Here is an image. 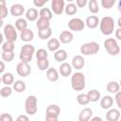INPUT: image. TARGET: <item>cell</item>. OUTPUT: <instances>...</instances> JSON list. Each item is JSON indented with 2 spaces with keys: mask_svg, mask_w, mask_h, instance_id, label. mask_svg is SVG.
Segmentation results:
<instances>
[{
  "mask_svg": "<svg viewBox=\"0 0 121 121\" xmlns=\"http://www.w3.org/2000/svg\"><path fill=\"white\" fill-rule=\"evenodd\" d=\"M99 29L102 34L108 36L111 35L114 30V21L113 18L110 16H105L100 20L99 23Z\"/></svg>",
  "mask_w": 121,
  "mask_h": 121,
  "instance_id": "1",
  "label": "cell"
},
{
  "mask_svg": "<svg viewBox=\"0 0 121 121\" xmlns=\"http://www.w3.org/2000/svg\"><path fill=\"white\" fill-rule=\"evenodd\" d=\"M85 76L81 72H76L71 77V86L75 91H82L85 88Z\"/></svg>",
  "mask_w": 121,
  "mask_h": 121,
  "instance_id": "2",
  "label": "cell"
},
{
  "mask_svg": "<svg viewBox=\"0 0 121 121\" xmlns=\"http://www.w3.org/2000/svg\"><path fill=\"white\" fill-rule=\"evenodd\" d=\"M35 53V48L32 44H29V43H26L25 45H23L21 47V50H20V55H19V58H20V60L22 62H25V63H28L29 61L32 60V58H33V55Z\"/></svg>",
  "mask_w": 121,
  "mask_h": 121,
  "instance_id": "3",
  "label": "cell"
},
{
  "mask_svg": "<svg viewBox=\"0 0 121 121\" xmlns=\"http://www.w3.org/2000/svg\"><path fill=\"white\" fill-rule=\"evenodd\" d=\"M104 47L107 51V53L111 56H116L120 53V47L113 38H108L104 41Z\"/></svg>",
  "mask_w": 121,
  "mask_h": 121,
  "instance_id": "4",
  "label": "cell"
},
{
  "mask_svg": "<svg viewBox=\"0 0 121 121\" xmlns=\"http://www.w3.org/2000/svg\"><path fill=\"white\" fill-rule=\"evenodd\" d=\"M100 49L99 44L96 42L85 43L80 46V53L84 56H90L96 54Z\"/></svg>",
  "mask_w": 121,
  "mask_h": 121,
  "instance_id": "5",
  "label": "cell"
},
{
  "mask_svg": "<svg viewBox=\"0 0 121 121\" xmlns=\"http://www.w3.org/2000/svg\"><path fill=\"white\" fill-rule=\"evenodd\" d=\"M37 97L35 95H28L25 102V111L28 115H34L37 112Z\"/></svg>",
  "mask_w": 121,
  "mask_h": 121,
  "instance_id": "6",
  "label": "cell"
},
{
  "mask_svg": "<svg viewBox=\"0 0 121 121\" xmlns=\"http://www.w3.org/2000/svg\"><path fill=\"white\" fill-rule=\"evenodd\" d=\"M3 34L6 38L7 41L9 42H15L17 40V29L14 26H12L11 24H7L4 26L3 29Z\"/></svg>",
  "mask_w": 121,
  "mask_h": 121,
  "instance_id": "7",
  "label": "cell"
},
{
  "mask_svg": "<svg viewBox=\"0 0 121 121\" xmlns=\"http://www.w3.org/2000/svg\"><path fill=\"white\" fill-rule=\"evenodd\" d=\"M85 26V22L80 18H72L68 22V27L72 31H81Z\"/></svg>",
  "mask_w": 121,
  "mask_h": 121,
  "instance_id": "8",
  "label": "cell"
},
{
  "mask_svg": "<svg viewBox=\"0 0 121 121\" xmlns=\"http://www.w3.org/2000/svg\"><path fill=\"white\" fill-rule=\"evenodd\" d=\"M16 72L20 77L26 78L27 76L30 75L31 73V67L28 63H25V62H19L16 66Z\"/></svg>",
  "mask_w": 121,
  "mask_h": 121,
  "instance_id": "9",
  "label": "cell"
},
{
  "mask_svg": "<svg viewBox=\"0 0 121 121\" xmlns=\"http://www.w3.org/2000/svg\"><path fill=\"white\" fill-rule=\"evenodd\" d=\"M65 9V3L63 0H52L51 2V9L57 15H60Z\"/></svg>",
  "mask_w": 121,
  "mask_h": 121,
  "instance_id": "10",
  "label": "cell"
},
{
  "mask_svg": "<svg viewBox=\"0 0 121 121\" xmlns=\"http://www.w3.org/2000/svg\"><path fill=\"white\" fill-rule=\"evenodd\" d=\"M9 12L14 17H20L25 12V7L23 5H21V4H13L10 7Z\"/></svg>",
  "mask_w": 121,
  "mask_h": 121,
  "instance_id": "11",
  "label": "cell"
},
{
  "mask_svg": "<svg viewBox=\"0 0 121 121\" xmlns=\"http://www.w3.org/2000/svg\"><path fill=\"white\" fill-rule=\"evenodd\" d=\"M85 65V60L82 56L80 55H77L72 59V67L77 69V70H80L84 67Z\"/></svg>",
  "mask_w": 121,
  "mask_h": 121,
  "instance_id": "12",
  "label": "cell"
},
{
  "mask_svg": "<svg viewBox=\"0 0 121 121\" xmlns=\"http://www.w3.org/2000/svg\"><path fill=\"white\" fill-rule=\"evenodd\" d=\"M74 39V35L69 30H63L59 36V41L62 43H70Z\"/></svg>",
  "mask_w": 121,
  "mask_h": 121,
  "instance_id": "13",
  "label": "cell"
},
{
  "mask_svg": "<svg viewBox=\"0 0 121 121\" xmlns=\"http://www.w3.org/2000/svg\"><path fill=\"white\" fill-rule=\"evenodd\" d=\"M72 69H73V67L71 66V64H69L68 62H62L60 66L59 73L60 74L61 77L67 78L68 76H70L72 74Z\"/></svg>",
  "mask_w": 121,
  "mask_h": 121,
  "instance_id": "14",
  "label": "cell"
},
{
  "mask_svg": "<svg viewBox=\"0 0 121 121\" xmlns=\"http://www.w3.org/2000/svg\"><path fill=\"white\" fill-rule=\"evenodd\" d=\"M93 115V111L91 108H84L78 113V121H90Z\"/></svg>",
  "mask_w": 121,
  "mask_h": 121,
  "instance_id": "15",
  "label": "cell"
},
{
  "mask_svg": "<svg viewBox=\"0 0 121 121\" xmlns=\"http://www.w3.org/2000/svg\"><path fill=\"white\" fill-rule=\"evenodd\" d=\"M99 23H100V21H99L98 17L95 16V15L88 16V17L86 18V21H85V25H86L89 28H92V29L97 27L98 25H99Z\"/></svg>",
  "mask_w": 121,
  "mask_h": 121,
  "instance_id": "16",
  "label": "cell"
},
{
  "mask_svg": "<svg viewBox=\"0 0 121 121\" xmlns=\"http://www.w3.org/2000/svg\"><path fill=\"white\" fill-rule=\"evenodd\" d=\"M107 121H118L120 119V112L117 109H110L106 113Z\"/></svg>",
  "mask_w": 121,
  "mask_h": 121,
  "instance_id": "17",
  "label": "cell"
},
{
  "mask_svg": "<svg viewBox=\"0 0 121 121\" xmlns=\"http://www.w3.org/2000/svg\"><path fill=\"white\" fill-rule=\"evenodd\" d=\"M113 104V98L111 95H105L100 99V106L103 110H110Z\"/></svg>",
  "mask_w": 121,
  "mask_h": 121,
  "instance_id": "18",
  "label": "cell"
},
{
  "mask_svg": "<svg viewBox=\"0 0 121 121\" xmlns=\"http://www.w3.org/2000/svg\"><path fill=\"white\" fill-rule=\"evenodd\" d=\"M60 41L56 38H51L47 43V49L51 52H56L60 49Z\"/></svg>",
  "mask_w": 121,
  "mask_h": 121,
  "instance_id": "19",
  "label": "cell"
},
{
  "mask_svg": "<svg viewBox=\"0 0 121 121\" xmlns=\"http://www.w3.org/2000/svg\"><path fill=\"white\" fill-rule=\"evenodd\" d=\"M46 78L49 81L56 82L59 79V72L57 71V69H55L53 67L48 68V70L46 71Z\"/></svg>",
  "mask_w": 121,
  "mask_h": 121,
  "instance_id": "20",
  "label": "cell"
},
{
  "mask_svg": "<svg viewBox=\"0 0 121 121\" xmlns=\"http://www.w3.org/2000/svg\"><path fill=\"white\" fill-rule=\"evenodd\" d=\"M20 37H21V40L23 42H26V43H28V42H31L34 38V33L31 29H28L26 28V30L22 31L21 34H20Z\"/></svg>",
  "mask_w": 121,
  "mask_h": 121,
  "instance_id": "21",
  "label": "cell"
},
{
  "mask_svg": "<svg viewBox=\"0 0 121 121\" xmlns=\"http://www.w3.org/2000/svg\"><path fill=\"white\" fill-rule=\"evenodd\" d=\"M36 26L38 30H44L47 28H50V21L44 18H39L36 23Z\"/></svg>",
  "mask_w": 121,
  "mask_h": 121,
  "instance_id": "22",
  "label": "cell"
},
{
  "mask_svg": "<svg viewBox=\"0 0 121 121\" xmlns=\"http://www.w3.org/2000/svg\"><path fill=\"white\" fill-rule=\"evenodd\" d=\"M67 57H68V54H67L66 50H64V49H59L58 51H56L54 53V59L56 61H59V62L66 60Z\"/></svg>",
  "mask_w": 121,
  "mask_h": 121,
  "instance_id": "23",
  "label": "cell"
},
{
  "mask_svg": "<svg viewBox=\"0 0 121 121\" xmlns=\"http://www.w3.org/2000/svg\"><path fill=\"white\" fill-rule=\"evenodd\" d=\"M1 80L6 86H9V85H11V84H13L15 82L14 81V76L9 72L4 73L2 75V77H1Z\"/></svg>",
  "mask_w": 121,
  "mask_h": 121,
  "instance_id": "24",
  "label": "cell"
},
{
  "mask_svg": "<svg viewBox=\"0 0 121 121\" xmlns=\"http://www.w3.org/2000/svg\"><path fill=\"white\" fill-rule=\"evenodd\" d=\"M38 15H39V12L35 8H30L26 11V18L30 22H33V21L37 20Z\"/></svg>",
  "mask_w": 121,
  "mask_h": 121,
  "instance_id": "25",
  "label": "cell"
},
{
  "mask_svg": "<svg viewBox=\"0 0 121 121\" xmlns=\"http://www.w3.org/2000/svg\"><path fill=\"white\" fill-rule=\"evenodd\" d=\"M106 89L109 93L111 94H116L119 92V89H120V85H119V82H116L114 80H112V81H109L107 86H106Z\"/></svg>",
  "mask_w": 121,
  "mask_h": 121,
  "instance_id": "26",
  "label": "cell"
},
{
  "mask_svg": "<svg viewBox=\"0 0 121 121\" xmlns=\"http://www.w3.org/2000/svg\"><path fill=\"white\" fill-rule=\"evenodd\" d=\"M87 95H88V97H89V99H90V102H96V101H98L99 99H101L100 98V93L97 91V90H95V89H92V90H90L88 93H87Z\"/></svg>",
  "mask_w": 121,
  "mask_h": 121,
  "instance_id": "27",
  "label": "cell"
},
{
  "mask_svg": "<svg viewBox=\"0 0 121 121\" xmlns=\"http://www.w3.org/2000/svg\"><path fill=\"white\" fill-rule=\"evenodd\" d=\"M15 27H16V29L18 31H21V32L26 30L27 28V22H26V20L24 19V18L17 19L16 22H15Z\"/></svg>",
  "mask_w": 121,
  "mask_h": 121,
  "instance_id": "28",
  "label": "cell"
},
{
  "mask_svg": "<svg viewBox=\"0 0 121 121\" xmlns=\"http://www.w3.org/2000/svg\"><path fill=\"white\" fill-rule=\"evenodd\" d=\"M39 16L41 18H44V19H47V20L50 21L52 19V17H53V13L50 10V9H48V8H43L39 11Z\"/></svg>",
  "mask_w": 121,
  "mask_h": 121,
  "instance_id": "29",
  "label": "cell"
},
{
  "mask_svg": "<svg viewBox=\"0 0 121 121\" xmlns=\"http://www.w3.org/2000/svg\"><path fill=\"white\" fill-rule=\"evenodd\" d=\"M64 11L67 15H74L77 13L78 11V7L76 4L74 3H69L65 6V9H64Z\"/></svg>",
  "mask_w": 121,
  "mask_h": 121,
  "instance_id": "30",
  "label": "cell"
},
{
  "mask_svg": "<svg viewBox=\"0 0 121 121\" xmlns=\"http://www.w3.org/2000/svg\"><path fill=\"white\" fill-rule=\"evenodd\" d=\"M37 66L41 71H47L49 68V60L48 59H42L37 60Z\"/></svg>",
  "mask_w": 121,
  "mask_h": 121,
  "instance_id": "31",
  "label": "cell"
},
{
  "mask_svg": "<svg viewBox=\"0 0 121 121\" xmlns=\"http://www.w3.org/2000/svg\"><path fill=\"white\" fill-rule=\"evenodd\" d=\"M26 83L23 80H16L13 83V90L17 93H23L26 90Z\"/></svg>",
  "mask_w": 121,
  "mask_h": 121,
  "instance_id": "32",
  "label": "cell"
},
{
  "mask_svg": "<svg viewBox=\"0 0 121 121\" xmlns=\"http://www.w3.org/2000/svg\"><path fill=\"white\" fill-rule=\"evenodd\" d=\"M77 101H78V103L79 105L85 106V105L89 104L90 99H89L87 94H79V95H78V96H77Z\"/></svg>",
  "mask_w": 121,
  "mask_h": 121,
  "instance_id": "33",
  "label": "cell"
},
{
  "mask_svg": "<svg viewBox=\"0 0 121 121\" xmlns=\"http://www.w3.org/2000/svg\"><path fill=\"white\" fill-rule=\"evenodd\" d=\"M88 9H89V11L95 14L99 11V8H98V4H97V1L96 0H90L88 2Z\"/></svg>",
  "mask_w": 121,
  "mask_h": 121,
  "instance_id": "34",
  "label": "cell"
},
{
  "mask_svg": "<svg viewBox=\"0 0 121 121\" xmlns=\"http://www.w3.org/2000/svg\"><path fill=\"white\" fill-rule=\"evenodd\" d=\"M51 35H52L51 27L47 28V29H44V30H38V36L42 40H47L48 38H50Z\"/></svg>",
  "mask_w": 121,
  "mask_h": 121,
  "instance_id": "35",
  "label": "cell"
},
{
  "mask_svg": "<svg viewBox=\"0 0 121 121\" xmlns=\"http://www.w3.org/2000/svg\"><path fill=\"white\" fill-rule=\"evenodd\" d=\"M1 48H2V51H4V52H9V51H14L15 45H14V43L13 42L6 41L5 43H2Z\"/></svg>",
  "mask_w": 121,
  "mask_h": 121,
  "instance_id": "36",
  "label": "cell"
},
{
  "mask_svg": "<svg viewBox=\"0 0 121 121\" xmlns=\"http://www.w3.org/2000/svg\"><path fill=\"white\" fill-rule=\"evenodd\" d=\"M14 56H15L14 55V51H9V52H4V51H2V54H1L2 60L7 61V62H10L11 60H13Z\"/></svg>",
  "mask_w": 121,
  "mask_h": 121,
  "instance_id": "37",
  "label": "cell"
},
{
  "mask_svg": "<svg viewBox=\"0 0 121 121\" xmlns=\"http://www.w3.org/2000/svg\"><path fill=\"white\" fill-rule=\"evenodd\" d=\"M8 13H9V10H8V8L6 7V2L1 1L0 2V18H1V20L6 18Z\"/></svg>",
  "mask_w": 121,
  "mask_h": 121,
  "instance_id": "38",
  "label": "cell"
},
{
  "mask_svg": "<svg viewBox=\"0 0 121 121\" xmlns=\"http://www.w3.org/2000/svg\"><path fill=\"white\" fill-rule=\"evenodd\" d=\"M46 112H49V113H55L57 115H60V109L58 105L56 104H51L49 105L47 108H46Z\"/></svg>",
  "mask_w": 121,
  "mask_h": 121,
  "instance_id": "39",
  "label": "cell"
},
{
  "mask_svg": "<svg viewBox=\"0 0 121 121\" xmlns=\"http://www.w3.org/2000/svg\"><path fill=\"white\" fill-rule=\"evenodd\" d=\"M11 94H12V88L9 86L2 87L0 90V95L2 97H9V95H11Z\"/></svg>",
  "mask_w": 121,
  "mask_h": 121,
  "instance_id": "40",
  "label": "cell"
},
{
  "mask_svg": "<svg viewBox=\"0 0 121 121\" xmlns=\"http://www.w3.org/2000/svg\"><path fill=\"white\" fill-rule=\"evenodd\" d=\"M48 57V53L45 49L43 48H40L36 51V58L37 60H42V59H47Z\"/></svg>",
  "mask_w": 121,
  "mask_h": 121,
  "instance_id": "41",
  "label": "cell"
},
{
  "mask_svg": "<svg viewBox=\"0 0 121 121\" xmlns=\"http://www.w3.org/2000/svg\"><path fill=\"white\" fill-rule=\"evenodd\" d=\"M115 4V0H101V6L104 9H111Z\"/></svg>",
  "mask_w": 121,
  "mask_h": 121,
  "instance_id": "42",
  "label": "cell"
},
{
  "mask_svg": "<svg viewBox=\"0 0 121 121\" xmlns=\"http://www.w3.org/2000/svg\"><path fill=\"white\" fill-rule=\"evenodd\" d=\"M58 119H59V115L55 113H49V112L45 113V121H58Z\"/></svg>",
  "mask_w": 121,
  "mask_h": 121,
  "instance_id": "43",
  "label": "cell"
},
{
  "mask_svg": "<svg viewBox=\"0 0 121 121\" xmlns=\"http://www.w3.org/2000/svg\"><path fill=\"white\" fill-rule=\"evenodd\" d=\"M46 3H47V0H34V1H33V4H34L35 7H37V8H42V9H43V7Z\"/></svg>",
  "mask_w": 121,
  "mask_h": 121,
  "instance_id": "44",
  "label": "cell"
},
{
  "mask_svg": "<svg viewBox=\"0 0 121 121\" xmlns=\"http://www.w3.org/2000/svg\"><path fill=\"white\" fill-rule=\"evenodd\" d=\"M0 121H13V118L9 113H2L0 116Z\"/></svg>",
  "mask_w": 121,
  "mask_h": 121,
  "instance_id": "45",
  "label": "cell"
},
{
  "mask_svg": "<svg viewBox=\"0 0 121 121\" xmlns=\"http://www.w3.org/2000/svg\"><path fill=\"white\" fill-rule=\"evenodd\" d=\"M115 102H116V105L119 109H121V91H119L118 93L115 94Z\"/></svg>",
  "mask_w": 121,
  "mask_h": 121,
  "instance_id": "46",
  "label": "cell"
},
{
  "mask_svg": "<svg viewBox=\"0 0 121 121\" xmlns=\"http://www.w3.org/2000/svg\"><path fill=\"white\" fill-rule=\"evenodd\" d=\"M76 5L78 8H84L86 5H88V1L87 0H77Z\"/></svg>",
  "mask_w": 121,
  "mask_h": 121,
  "instance_id": "47",
  "label": "cell"
},
{
  "mask_svg": "<svg viewBox=\"0 0 121 121\" xmlns=\"http://www.w3.org/2000/svg\"><path fill=\"white\" fill-rule=\"evenodd\" d=\"M16 121H29V118H28V116L26 115V114H21V115H19V116L17 117Z\"/></svg>",
  "mask_w": 121,
  "mask_h": 121,
  "instance_id": "48",
  "label": "cell"
},
{
  "mask_svg": "<svg viewBox=\"0 0 121 121\" xmlns=\"http://www.w3.org/2000/svg\"><path fill=\"white\" fill-rule=\"evenodd\" d=\"M115 38L117 40L121 41V28H119V27L115 30Z\"/></svg>",
  "mask_w": 121,
  "mask_h": 121,
  "instance_id": "49",
  "label": "cell"
},
{
  "mask_svg": "<svg viewBox=\"0 0 121 121\" xmlns=\"http://www.w3.org/2000/svg\"><path fill=\"white\" fill-rule=\"evenodd\" d=\"M0 65H1V68H0V73L3 75L4 74V71H5V63H4V60H2L0 62Z\"/></svg>",
  "mask_w": 121,
  "mask_h": 121,
  "instance_id": "50",
  "label": "cell"
},
{
  "mask_svg": "<svg viewBox=\"0 0 121 121\" xmlns=\"http://www.w3.org/2000/svg\"><path fill=\"white\" fill-rule=\"evenodd\" d=\"M90 121H103V120H102V118H101V117H99V116H95V117L91 118V120H90Z\"/></svg>",
  "mask_w": 121,
  "mask_h": 121,
  "instance_id": "51",
  "label": "cell"
},
{
  "mask_svg": "<svg viewBox=\"0 0 121 121\" xmlns=\"http://www.w3.org/2000/svg\"><path fill=\"white\" fill-rule=\"evenodd\" d=\"M117 25H118L119 28H121V17H120V18H118V21H117Z\"/></svg>",
  "mask_w": 121,
  "mask_h": 121,
  "instance_id": "52",
  "label": "cell"
},
{
  "mask_svg": "<svg viewBox=\"0 0 121 121\" xmlns=\"http://www.w3.org/2000/svg\"><path fill=\"white\" fill-rule=\"evenodd\" d=\"M118 10L121 12V0L118 2Z\"/></svg>",
  "mask_w": 121,
  "mask_h": 121,
  "instance_id": "53",
  "label": "cell"
},
{
  "mask_svg": "<svg viewBox=\"0 0 121 121\" xmlns=\"http://www.w3.org/2000/svg\"><path fill=\"white\" fill-rule=\"evenodd\" d=\"M119 85H120V87H121V79H120V81H119Z\"/></svg>",
  "mask_w": 121,
  "mask_h": 121,
  "instance_id": "54",
  "label": "cell"
},
{
  "mask_svg": "<svg viewBox=\"0 0 121 121\" xmlns=\"http://www.w3.org/2000/svg\"><path fill=\"white\" fill-rule=\"evenodd\" d=\"M118 121H121V117H120V119H119V120H118Z\"/></svg>",
  "mask_w": 121,
  "mask_h": 121,
  "instance_id": "55",
  "label": "cell"
}]
</instances>
